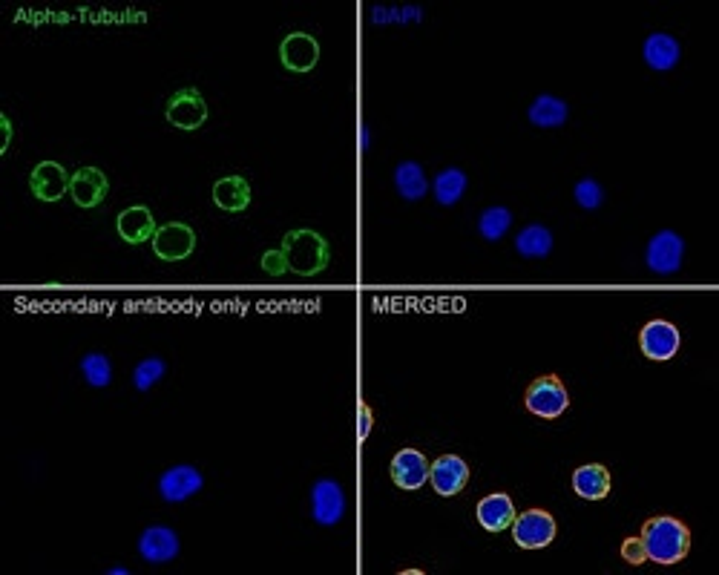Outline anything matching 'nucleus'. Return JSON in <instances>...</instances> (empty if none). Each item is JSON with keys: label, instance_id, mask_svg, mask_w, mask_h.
Returning <instances> with one entry per match:
<instances>
[{"label": "nucleus", "instance_id": "obj_17", "mask_svg": "<svg viewBox=\"0 0 719 575\" xmlns=\"http://www.w3.org/2000/svg\"><path fill=\"white\" fill-rule=\"evenodd\" d=\"M118 236L124 239V242H130V245H141V242H153V236H156V219H153V213H150V207L144 205H133L127 207V210H121L118 213Z\"/></svg>", "mask_w": 719, "mask_h": 575}, {"label": "nucleus", "instance_id": "obj_15", "mask_svg": "<svg viewBox=\"0 0 719 575\" xmlns=\"http://www.w3.org/2000/svg\"><path fill=\"white\" fill-rule=\"evenodd\" d=\"M392 481L400 489H420L423 483L429 481V460L420 449H400L395 458H392Z\"/></svg>", "mask_w": 719, "mask_h": 575}, {"label": "nucleus", "instance_id": "obj_27", "mask_svg": "<svg viewBox=\"0 0 719 575\" xmlns=\"http://www.w3.org/2000/svg\"><path fill=\"white\" fill-rule=\"evenodd\" d=\"M81 374H84V380H87L93 389H104V386H110V380H113V363H110L101 351H93V354H87V357L81 360Z\"/></svg>", "mask_w": 719, "mask_h": 575}, {"label": "nucleus", "instance_id": "obj_11", "mask_svg": "<svg viewBox=\"0 0 719 575\" xmlns=\"http://www.w3.org/2000/svg\"><path fill=\"white\" fill-rule=\"evenodd\" d=\"M202 486H205L202 472L190 463H179V466H170L159 478V495L167 504H182L187 498H193Z\"/></svg>", "mask_w": 719, "mask_h": 575}, {"label": "nucleus", "instance_id": "obj_22", "mask_svg": "<svg viewBox=\"0 0 719 575\" xmlns=\"http://www.w3.org/2000/svg\"><path fill=\"white\" fill-rule=\"evenodd\" d=\"M395 187L406 202H420L426 196L429 182H426V173H423L418 161H400L397 164Z\"/></svg>", "mask_w": 719, "mask_h": 575}, {"label": "nucleus", "instance_id": "obj_30", "mask_svg": "<svg viewBox=\"0 0 719 575\" xmlns=\"http://www.w3.org/2000/svg\"><path fill=\"white\" fill-rule=\"evenodd\" d=\"M622 558H625L627 564H633V567L645 564L648 555H645V547H642V538H627L625 544H622Z\"/></svg>", "mask_w": 719, "mask_h": 575}, {"label": "nucleus", "instance_id": "obj_26", "mask_svg": "<svg viewBox=\"0 0 719 575\" xmlns=\"http://www.w3.org/2000/svg\"><path fill=\"white\" fill-rule=\"evenodd\" d=\"M510 228H512V213L507 210V207H501V205L487 207V210L481 213V219H478V233H481L487 242H498V239H504Z\"/></svg>", "mask_w": 719, "mask_h": 575}, {"label": "nucleus", "instance_id": "obj_20", "mask_svg": "<svg viewBox=\"0 0 719 575\" xmlns=\"http://www.w3.org/2000/svg\"><path fill=\"white\" fill-rule=\"evenodd\" d=\"M642 55H645V64L650 69L668 72L679 64V44H676V38L665 35V32H653L642 46Z\"/></svg>", "mask_w": 719, "mask_h": 575}, {"label": "nucleus", "instance_id": "obj_14", "mask_svg": "<svg viewBox=\"0 0 719 575\" xmlns=\"http://www.w3.org/2000/svg\"><path fill=\"white\" fill-rule=\"evenodd\" d=\"M110 182L98 167H81L70 179V196L78 207H98L107 199Z\"/></svg>", "mask_w": 719, "mask_h": 575}, {"label": "nucleus", "instance_id": "obj_16", "mask_svg": "<svg viewBox=\"0 0 719 575\" xmlns=\"http://www.w3.org/2000/svg\"><path fill=\"white\" fill-rule=\"evenodd\" d=\"M139 552L150 564H167L179 555V535L170 527H147L139 538Z\"/></svg>", "mask_w": 719, "mask_h": 575}, {"label": "nucleus", "instance_id": "obj_23", "mask_svg": "<svg viewBox=\"0 0 719 575\" xmlns=\"http://www.w3.org/2000/svg\"><path fill=\"white\" fill-rule=\"evenodd\" d=\"M515 251L524 259H544L553 253V233L544 225H527L515 236Z\"/></svg>", "mask_w": 719, "mask_h": 575}, {"label": "nucleus", "instance_id": "obj_32", "mask_svg": "<svg viewBox=\"0 0 719 575\" xmlns=\"http://www.w3.org/2000/svg\"><path fill=\"white\" fill-rule=\"evenodd\" d=\"M369 429H372V412H369V406H363L360 409V437L369 435Z\"/></svg>", "mask_w": 719, "mask_h": 575}, {"label": "nucleus", "instance_id": "obj_21", "mask_svg": "<svg viewBox=\"0 0 719 575\" xmlns=\"http://www.w3.org/2000/svg\"><path fill=\"white\" fill-rule=\"evenodd\" d=\"M213 202L228 213H239L251 205V184L242 176H225L213 184Z\"/></svg>", "mask_w": 719, "mask_h": 575}, {"label": "nucleus", "instance_id": "obj_18", "mask_svg": "<svg viewBox=\"0 0 719 575\" xmlns=\"http://www.w3.org/2000/svg\"><path fill=\"white\" fill-rule=\"evenodd\" d=\"M475 515H478V524L487 532H504L515 521V504H512L510 495L495 492V495H487V498L478 501Z\"/></svg>", "mask_w": 719, "mask_h": 575}, {"label": "nucleus", "instance_id": "obj_10", "mask_svg": "<svg viewBox=\"0 0 719 575\" xmlns=\"http://www.w3.org/2000/svg\"><path fill=\"white\" fill-rule=\"evenodd\" d=\"M682 253H685V242L679 233L673 230H659L648 242V268L653 274H676L682 265Z\"/></svg>", "mask_w": 719, "mask_h": 575}, {"label": "nucleus", "instance_id": "obj_29", "mask_svg": "<svg viewBox=\"0 0 719 575\" xmlns=\"http://www.w3.org/2000/svg\"><path fill=\"white\" fill-rule=\"evenodd\" d=\"M576 196V205L584 207V210H596V207L604 205V187L596 179H581L573 190Z\"/></svg>", "mask_w": 719, "mask_h": 575}, {"label": "nucleus", "instance_id": "obj_5", "mask_svg": "<svg viewBox=\"0 0 719 575\" xmlns=\"http://www.w3.org/2000/svg\"><path fill=\"white\" fill-rule=\"evenodd\" d=\"M164 115L173 127L185 130V133H193L199 130L205 121H208V101L202 98V92L196 87H185V90L173 92L167 107H164Z\"/></svg>", "mask_w": 719, "mask_h": 575}, {"label": "nucleus", "instance_id": "obj_31", "mask_svg": "<svg viewBox=\"0 0 719 575\" xmlns=\"http://www.w3.org/2000/svg\"><path fill=\"white\" fill-rule=\"evenodd\" d=\"M262 265H265V271L271 276H279V274H285L288 271V265H285V256H282V251H268L265 256H262Z\"/></svg>", "mask_w": 719, "mask_h": 575}, {"label": "nucleus", "instance_id": "obj_4", "mask_svg": "<svg viewBox=\"0 0 719 575\" xmlns=\"http://www.w3.org/2000/svg\"><path fill=\"white\" fill-rule=\"evenodd\" d=\"M556 532V518L547 509H527L524 515H515V521H512V538L521 550L550 547Z\"/></svg>", "mask_w": 719, "mask_h": 575}, {"label": "nucleus", "instance_id": "obj_2", "mask_svg": "<svg viewBox=\"0 0 719 575\" xmlns=\"http://www.w3.org/2000/svg\"><path fill=\"white\" fill-rule=\"evenodd\" d=\"M279 251L285 256L288 271H294L297 276L323 274L325 268H328V262H331V251H328V242H325L323 233L308 228L285 233Z\"/></svg>", "mask_w": 719, "mask_h": 575}, {"label": "nucleus", "instance_id": "obj_13", "mask_svg": "<svg viewBox=\"0 0 719 575\" xmlns=\"http://www.w3.org/2000/svg\"><path fill=\"white\" fill-rule=\"evenodd\" d=\"M429 481L435 486V492L443 498H452L469 483V466L458 455H443L435 463H429Z\"/></svg>", "mask_w": 719, "mask_h": 575}, {"label": "nucleus", "instance_id": "obj_1", "mask_svg": "<svg viewBox=\"0 0 719 575\" xmlns=\"http://www.w3.org/2000/svg\"><path fill=\"white\" fill-rule=\"evenodd\" d=\"M642 547L653 564H665L671 567L676 561H682L688 550H691V529L685 527L679 518L671 515H659V518H650L648 524L642 527Z\"/></svg>", "mask_w": 719, "mask_h": 575}, {"label": "nucleus", "instance_id": "obj_25", "mask_svg": "<svg viewBox=\"0 0 719 575\" xmlns=\"http://www.w3.org/2000/svg\"><path fill=\"white\" fill-rule=\"evenodd\" d=\"M466 184L469 182H466V173L461 167H446V170H441V173L435 176V182H432V190H435L438 205L443 207L458 205V202L464 199Z\"/></svg>", "mask_w": 719, "mask_h": 575}, {"label": "nucleus", "instance_id": "obj_8", "mask_svg": "<svg viewBox=\"0 0 719 575\" xmlns=\"http://www.w3.org/2000/svg\"><path fill=\"white\" fill-rule=\"evenodd\" d=\"M153 251L164 262H182L196 251V233L185 222H167L153 236Z\"/></svg>", "mask_w": 719, "mask_h": 575}, {"label": "nucleus", "instance_id": "obj_33", "mask_svg": "<svg viewBox=\"0 0 719 575\" xmlns=\"http://www.w3.org/2000/svg\"><path fill=\"white\" fill-rule=\"evenodd\" d=\"M0 124H3V153H6V147H9V141H12V121H9L6 115H0Z\"/></svg>", "mask_w": 719, "mask_h": 575}, {"label": "nucleus", "instance_id": "obj_28", "mask_svg": "<svg viewBox=\"0 0 719 575\" xmlns=\"http://www.w3.org/2000/svg\"><path fill=\"white\" fill-rule=\"evenodd\" d=\"M167 374V363L162 357H147L133 368V386L139 391H150Z\"/></svg>", "mask_w": 719, "mask_h": 575}, {"label": "nucleus", "instance_id": "obj_12", "mask_svg": "<svg viewBox=\"0 0 719 575\" xmlns=\"http://www.w3.org/2000/svg\"><path fill=\"white\" fill-rule=\"evenodd\" d=\"M70 173L58 161H41L32 176H29V190L41 202H58L70 190Z\"/></svg>", "mask_w": 719, "mask_h": 575}, {"label": "nucleus", "instance_id": "obj_3", "mask_svg": "<svg viewBox=\"0 0 719 575\" xmlns=\"http://www.w3.org/2000/svg\"><path fill=\"white\" fill-rule=\"evenodd\" d=\"M524 406H527V412H533L535 417L556 420V417L567 412L570 394H567L564 383L558 380L556 374H544V377H538V380L530 383V389L524 394Z\"/></svg>", "mask_w": 719, "mask_h": 575}, {"label": "nucleus", "instance_id": "obj_24", "mask_svg": "<svg viewBox=\"0 0 719 575\" xmlns=\"http://www.w3.org/2000/svg\"><path fill=\"white\" fill-rule=\"evenodd\" d=\"M530 121L535 127H544V130H553V127H561L567 121V104L558 98V95H538L533 104H530Z\"/></svg>", "mask_w": 719, "mask_h": 575}, {"label": "nucleus", "instance_id": "obj_9", "mask_svg": "<svg viewBox=\"0 0 719 575\" xmlns=\"http://www.w3.org/2000/svg\"><path fill=\"white\" fill-rule=\"evenodd\" d=\"M279 61L288 72H311L320 61V44L308 32H291L279 44Z\"/></svg>", "mask_w": 719, "mask_h": 575}, {"label": "nucleus", "instance_id": "obj_19", "mask_svg": "<svg viewBox=\"0 0 719 575\" xmlns=\"http://www.w3.org/2000/svg\"><path fill=\"white\" fill-rule=\"evenodd\" d=\"M573 489L584 501H602L610 492V472L602 463H584L573 472Z\"/></svg>", "mask_w": 719, "mask_h": 575}, {"label": "nucleus", "instance_id": "obj_6", "mask_svg": "<svg viewBox=\"0 0 719 575\" xmlns=\"http://www.w3.org/2000/svg\"><path fill=\"white\" fill-rule=\"evenodd\" d=\"M311 512L320 527H334L346 515V492L331 478H320L311 486Z\"/></svg>", "mask_w": 719, "mask_h": 575}, {"label": "nucleus", "instance_id": "obj_7", "mask_svg": "<svg viewBox=\"0 0 719 575\" xmlns=\"http://www.w3.org/2000/svg\"><path fill=\"white\" fill-rule=\"evenodd\" d=\"M679 328L668 320H650L642 331H639V348L648 360L665 363L679 351Z\"/></svg>", "mask_w": 719, "mask_h": 575}]
</instances>
